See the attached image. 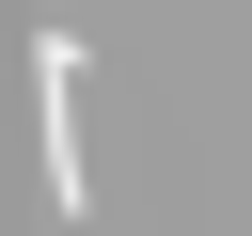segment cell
Returning a JSON list of instances; mask_svg holds the SVG:
<instances>
[{"label":"cell","mask_w":252,"mask_h":236,"mask_svg":"<svg viewBox=\"0 0 252 236\" xmlns=\"http://www.w3.org/2000/svg\"><path fill=\"white\" fill-rule=\"evenodd\" d=\"M32 126H47V205L79 220L94 205V157H79V31H32Z\"/></svg>","instance_id":"6da1fadb"}]
</instances>
